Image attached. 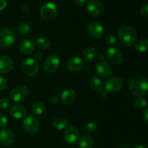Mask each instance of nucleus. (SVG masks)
Returning <instances> with one entry per match:
<instances>
[{
    "label": "nucleus",
    "mask_w": 148,
    "mask_h": 148,
    "mask_svg": "<svg viewBox=\"0 0 148 148\" xmlns=\"http://www.w3.org/2000/svg\"><path fill=\"white\" fill-rule=\"evenodd\" d=\"M134 48L139 52L144 53L148 51V39H140L134 45Z\"/></svg>",
    "instance_id": "obj_24"
},
{
    "label": "nucleus",
    "mask_w": 148,
    "mask_h": 148,
    "mask_svg": "<svg viewBox=\"0 0 148 148\" xmlns=\"http://www.w3.org/2000/svg\"><path fill=\"white\" fill-rule=\"evenodd\" d=\"M88 33L95 38H101L104 33V29L101 25L97 23H91L88 26Z\"/></svg>",
    "instance_id": "obj_17"
},
{
    "label": "nucleus",
    "mask_w": 148,
    "mask_h": 148,
    "mask_svg": "<svg viewBox=\"0 0 148 148\" xmlns=\"http://www.w3.org/2000/svg\"><path fill=\"white\" fill-rule=\"evenodd\" d=\"M140 14L145 17H148V4H145L140 9Z\"/></svg>",
    "instance_id": "obj_35"
},
{
    "label": "nucleus",
    "mask_w": 148,
    "mask_h": 148,
    "mask_svg": "<svg viewBox=\"0 0 148 148\" xmlns=\"http://www.w3.org/2000/svg\"><path fill=\"white\" fill-rule=\"evenodd\" d=\"M22 69L25 75L29 77H33L37 75L39 66L37 61L33 58H27L22 64Z\"/></svg>",
    "instance_id": "obj_5"
},
{
    "label": "nucleus",
    "mask_w": 148,
    "mask_h": 148,
    "mask_svg": "<svg viewBox=\"0 0 148 148\" xmlns=\"http://www.w3.org/2000/svg\"><path fill=\"white\" fill-rule=\"evenodd\" d=\"M130 91L138 97L146 95L148 92V80L143 77H136L130 82Z\"/></svg>",
    "instance_id": "obj_2"
},
{
    "label": "nucleus",
    "mask_w": 148,
    "mask_h": 148,
    "mask_svg": "<svg viewBox=\"0 0 148 148\" xmlns=\"http://www.w3.org/2000/svg\"><path fill=\"white\" fill-rule=\"evenodd\" d=\"M45 110H46V106L43 102H40V101L36 102L32 106V113L36 116L42 115L44 113Z\"/></svg>",
    "instance_id": "obj_23"
},
{
    "label": "nucleus",
    "mask_w": 148,
    "mask_h": 148,
    "mask_svg": "<svg viewBox=\"0 0 148 148\" xmlns=\"http://www.w3.org/2000/svg\"><path fill=\"white\" fill-rule=\"evenodd\" d=\"M97 130V125L94 122H89L85 125V131L87 134H92Z\"/></svg>",
    "instance_id": "obj_30"
},
{
    "label": "nucleus",
    "mask_w": 148,
    "mask_h": 148,
    "mask_svg": "<svg viewBox=\"0 0 148 148\" xmlns=\"http://www.w3.org/2000/svg\"><path fill=\"white\" fill-rule=\"evenodd\" d=\"M14 68V62L7 56H0V74H7Z\"/></svg>",
    "instance_id": "obj_16"
},
{
    "label": "nucleus",
    "mask_w": 148,
    "mask_h": 148,
    "mask_svg": "<svg viewBox=\"0 0 148 148\" xmlns=\"http://www.w3.org/2000/svg\"><path fill=\"white\" fill-rule=\"evenodd\" d=\"M7 118L4 114H0V128H4L7 125Z\"/></svg>",
    "instance_id": "obj_34"
},
{
    "label": "nucleus",
    "mask_w": 148,
    "mask_h": 148,
    "mask_svg": "<svg viewBox=\"0 0 148 148\" xmlns=\"http://www.w3.org/2000/svg\"><path fill=\"white\" fill-rule=\"evenodd\" d=\"M23 127L26 132L29 134H36L39 130L40 124L36 117L28 116L23 121Z\"/></svg>",
    "instance_id": "obj_6"
},
{
    "label": "nucleus",
    "mask_w": 148,
    "mask_h": 148,
    "mask_svg": "<svg viewBox=\"0 0 148 148\" xmlns=\"http://www.w3.org/2000/svg\"><path fill=\"white\" fill-rule=\"evenodd\" d=\"M14 134L10 129H3L0 131V143L4 146H10L14 143Z\"/></svg>",
    "instance_id": "obj_15"
},
{
    "label": "nucleus",
    "mask_w": 148,
    "mask_h": 148,
    "mask_svg": "<svg viewBox=\"0 0 148 148\" xmlns=\"http://www.w3.org/2000/svg\"><path fill=\"white\" fill-rule=\"evenodd\" d=\"M17 32L22 36L27 35L31 30V26L30 24L27 23H21L17 26Z\"/></svg>",
    "instance_id": "obj_27"
},
{
    "label": "nucleus",
    "mask_w": 148,
    "mask_h": 148,
    "mask_svg": "<svg viewBox=\"0 0 148 148\" xmlns=\"http://www.w3.org/2000/svg\"><path fill=\"white\" fill-rule=\"evenodd\" d=\"M124 86L123 80L118 77L108 78L105 83V88L108 92H115L119 91Z\"/></svg>",
    "instance_id": "obj_9"
},
{
    "label": "nucleus",
    "mask_w": 148,
    "mask_h": 148,
    "mask_svg": "<svg viewBox=\"0 0 148 148\" xmlns=\"http://www.w3.org/2000/svg\"><path fill=\"white\" fill-rule=\"evenodd\" d=\"M87 10L92 17H98L103 12L102 4L98 0H90L88 2Z\"/></svg>",
    "instance_id": "obj_13"
},
{
    "label": "nucleus",
    "mask_w": 148,
    "mask_h": 148,
    "mask_svg": "<svg viewBox=\"0 0 148 148\" xmlns=\"http://www.w3.org/2000/svg\"><path fill=\"white\" fill-rule=\"evenodd\" d=\"M10 114L13 118L14 119H22L24 118L27 115V110L25 107L22 105L16 104L11 107L10 110Z\"/></svg>",
    "instance_id": "obj_19"
},
{
    "label": "nucleus",
    "mask_w": 148,
    "mask_h": 148,
    "mask_svg": "<svg viewBox=\"0 0 148 148\" xmlns=\"http://www.w3.org/2000/svg\"><path fill=\"white\" fill-rule=\"evenodd\" d=\"M28 95V90L25 86L19 85L12 90L10 93V98L15 103L21 102L24 101Z\"/></svg>",
    "instance_id": "obj_7"
},
{
    "label": "nucleus",
    "mask_w": 148,
    "mask_h": 148,
    "mask_svg": "<svg viewBox=\"0 0 148 148\" xmlns=\"http://www.w3.org/2000/svg\"><path fill=\"white\" fill-rule=\"evenodd\" d=\"M77 98V94L74 90L66 89L61 94L60 101L65 105H70L73 103Z\"/></svg>",
    "instance_id": "obj_18"
},
{
    "label": "nucleus",
    "mask_w": 148,
    "mask_h": 148,
    "mask_svg": "<svg viewBox=\"0 0 148 148\" xmlns=\"http://www.w3.org/2000/svg\"><path fill=\"white\" fill-rule=\"evenodd\" d=\"M75 1L78 7H83L88 3V0H75Z\"/></svg>",
    "instance_id": "obj_37"
},
{
    "label": "nucleus",
    "mask_w": 148,
    "mask_h": 148,
    "mask_svg": "<svg viewBox=\"0 0 148 148\" xmlns=\"http://www.w3.org/2000/svg\"><path fill=\"white\" fill-rule=\"evenodd\" d=\"M7 6V1L6 0H0V11L4 10Z\"/></svg>",
    "instance_id": "obj_38"
},
{
    "label": "nucleus",
    "mask_w": 148,
    "mask_h": 148,
    "mask_svg": "<svg viewBox=\"0 0 148 148\" xmlns=\"http://www.w3.org/2000/svg\"><path fill=\"white\" fill-rule=\"evenodd\" d=\"M90 87L95 91H101L103 87L102 80L98 77H93L90 80Z\"/></svg>",
    "instance_id": "obj_26"
},
{
    "label": "nucleus",
    "mask_w": 148,
    "mask_h": 148,
    "mask_svg": "<svg viewBox=\"0 0 148 148\" xmlns=\"http://www.w3.org/2000/svg\"><path fill=\"white\" fill-rule=\"evenodd\" d=\"M95 70L97 75L103 78L109 77L112 72V69H111V66H110L109 64L103 62V61H101L98 63H97V64L95 65Z\"/></svg>",
    "instance_id": "obj_11"
},
{
    "label": "nucleus",
    "mask_w": 148,
    "mask_h": 148,
    "mask_svg": "<svg viewBox=\"0 0 148 148\" xmlns=\"http://www.w3.org/2000/svg\"><path fill=\"white\" fill-rule=\"evenodd\" d=\"M143 118H144L145 122L148 124V108L145 110L144 114H143Z\"/></svg>",
    "instance_id": "obj_40"
},
{
    "label": "nucleus",
    "mask_w": 148,
    "mask_h": 148,
    "mask_svg": "<svg viewBox=\"0 0 148 148\" xmlns=\"http://www.w3.org/2000/svg\"><path fill=\"white\" fill-rule=\"evenodd\" d=\"M99 59H103V54H102V53H101V54L99 55Z\"/></svg>",
    "instance_id": "obj_43"
},
{
    "label": "nucleus",
    "mask_w": 148,
    "mask_h": 148,
    "mask_svg": "<svg viewBox=\"0 0 148 148\" xmlns=\"http://www.w3.org/2000/svg\"><path fill=\"white\" fill-rule=\"evenodd\" d=\"M66 66L70 72H78L83 69L84 62L81 58L78 56H73L67 61Z\"/></svg>",
    "instance_id": "obj_14"
},
{
    "label": "nucleus",
    "mask_w": 148,
    "mask_h": 148,
    "mask_svg": "<svg viewBox=\"0 0 148 148\" xmlns=\"http://www.w3.org/2000/svg\"><path fill=\"white\" fill-rule=\"evenodd\" d=\"M10 105V101L7 98H2L0 99V109L4 110Z\"/></svg>",
    "instance_id": "obj_31"
},
{
    "label": "nucleus",
    "mask_w": 148,
    "mask_h": 148,
    "mask_svg": "<svg viewBox=\"0 0 148 148\" xmlns=\"http://www.w3.org/2000/svg\"><path fill=\"white\" fill-rule=\"evenodd\" d=\"M7 87V81L4 77L0 75V90H4Z\"/></svg>",
    "instance_id": "obj_32"
},
{
    "label": "nucleus",
    "mask_w": 148,
    "mask_h": 148,
    "mask_svg": "<svg viewBox=\"0 0 148 148\" xmlns=\"http://www.w3.org/2000/svg\"><path fill=\"white\" fill-rule=\"evenodd\" d=\"M93 140L89 135H83L79 139L78 147L79 148H92Z\"/></svg>",
    "instance_id": "obj_21"
},
{
    "label": "nucleus",
    "mask_w": 148,
    "mask_h": 148,
    "mask_svg": "<svg viewBox=\"0 0 148 148\" xmlns=\"http://www.w3.org/2000/svg\"><path fill=\"white\" fill-rule=\"evenodd\" d=\"M35 59H41L43 57V53L42 51H37L34 55Z\"/></svg>",
    "instance_id": "obj_39"
},
{
    "label": "nucleus",
    "mask_w": 148,
    "mask_h": 148,
    "mask_svg": "<svg viewBox=\"0 0 148 148\" xmlns=\"http://www.w3.org/2000/svg\"><path fill=\"white\" fill-rule=\"evenodd\" d=\"M50 101L53 104H57L59 103V102L60 101V98L57 95H53L51 98H50Z\"/></svg>",
    "instance_id": "obj_36"
},
{
    "label": "nucleus",
    "mask_w": 148,
    "mask_h": 148,
    "mask_svg": "<svg viewBox=\"0 0 148 148\" xmlns=\"http://www.w3.org/2000/svg\"><path fill=\"white\" fill-rule=\"evenodd\" d=\"M106 56L107 59L113 64H119L123 61V54L116 47H110L107 49Z\"/></svg>",
    "instance_id": "obj_10"
},
{
    "label": "nucleus",
    "mask_w": 148,
    "mask_h": 148,
    "mask_svg": "<svg viewBox=\"0 0 148 148\" xmlns=\"http://www.w3.org/2000/svg\"><path fill=\"white\" fill-rule=\"evenodd\" d=\"M106 41L108 45H114L116 43V38L113 35H108L106 36Z\"/></svg>",
    "instance_id": "obj_33"
},
{
    "label": "nucleus",
    "mask_w": 148,
    "mask_h": 148,
    "mask_svg": "<svg viewBox=\"0 0 148 148\" xmlns=\"http://www.w3.org/2000/svg\"><path fill=\"white\" fill-rule=\"evenodd\" d=\"M20 51L23 54H30L35 49V42L33 39H25L20 43Z\"/></svg>",
    "instance_id": "obj_20"
},
{
    "label": "nucleus",
    "mask_w": 148,
    "mask_h": 148,
    "mask_svg": "<svg viewBox=\"0 0 148 148\" xmlns=\"http://www.w3.org/2000/svg\"><path fill=\"white\" fill-rule=\"evenodd\" d=\"M96 56V51L92 47L87 48L83 52V58L86 62H90L93 60Z\"/></svg>",
    "instance_id": "obj_25"
},
{
    "label": "nucleus",
    "mask_w": 148,
    "mask_h": 148,
    "mask_svg": "<svg viewBox=\"0 0 148 148\" xmlns=\"http://www.w3.org/2000/svg\"><path fill=\"white\" fill-rule=\"evenodd\" d=\"M134 106L137 107V108H140V109H142V108H145L147 106L148 102L147 100L145 98H143V96L141 97H137L134 99Z\"/></svg>",
    "instance_id": "obj_29"
},
{
    "label": "nucleus",
    "mask_w": 148,
    "mask_h": 148,
    "mask_svg": "<svg viewBox=\"0 0 148 148\" xmlns=\"http://www.w3.org/2000/svg\"><path fill=\"white\" fill-rule=\"evenodd\" d=\"M15 33L12 29L7 27H0V48L10 47L15 43Z\"/></svg>",
    "instance_id": "obj_3"
},
{
    "label": "nucleus",
    "mask_w": 148,
    "mask_h": 148,
    "mask_svg": "<svg viewBox=\"0 0 148 148\" xmlns=\"http://www.w3.org/2000/svg\"><path fill=\"white\" fill-rule=\"evenodd\" d=\"M38 47L40 49H46L49 48L51 46V41L48 38L46 37H40L38 38L36 41Z\"/></svg>",
    "instance_id": "obj_28"
},
{
    "label": "nucleus",
    "mask_w": 148,
    "mask_h": 148,
    "mask_svg": "<svg viewBox=\"0 0 148 148\" xmlns=\"http://www.w3.org/2000/svg\"><path fill=\"white\" fill-rule=\"evenodd\" d=\"M52 124H53V128L56 130H62L66 128L68 125V121L66 119L63 118V117H58L53 120Z\"/></svg>",
    "instance_id": "obj_22"
},
{
    "label": "nucleus",
    "mask_w": 148,
    "mask_h": 148,
    "mask_svg": "<svg viewBox=\"0 0 148 148\" xmlns=\"http://www.w3.org/2000/svg\"><path fill=\"white\" fill-rule=\"evenodd\" d=\"M133 148H146V147H143V146H141V145H136V146H134Z\"/></svg>",
    "instance_id": "obj_42"
},
{
    "label": "nucleus",
    "mask_w": 148,
    "mask_h": 148,
    "mask_svg": "<svg viewBox=\"0 0 148 148\" xmlns=\"http://www.w3.org/2000/svg\"><path fill=\"white\" fill-rule=\"evenodd\" d=\"M0 148H1V147H0Z\"/></svg>",
    "instance_id": "obj_44"
},
{
    "label": "nucleus",
    "mask_w": 148,
    "mask_h": 148,
    "mask_svg": "<svg viewBox=\"0 0 148 148\" xmlns=\"http://www.w3.org/2000/svg\"><path fill=\"white\" fill-rule=\"evenodd\" d=\"M59 64H60V60L59 57L56 54L53 53L46 58L43 64V67L46 72L52 73L57 70Z\"/></svg>",
    "instance_id": "obj_8"
},
{
    "label": "nucleus",
    "mask_w": 148,
    "mask_h": 148,
    "mask_svg": "<svg viewBox=\"0 0 148 148\" xmlns=\"http://www.w3.org/2000/svg\"><path fill=\"white\" fill-rule=\"evenodd\" d=\"M118 36L124 46H132L134 44L137 38L136 30L128 25L121 26L118 30Z\"/></svg>",
    "instance_id": "obj_1"
},
{
    "label": "nucleus",
    "mask_w": 148,
    "mask_h": 148,
    "mask_svg": "<svg viewBox=\"0 0 148 148\" xmlns=\"http://www.w3.org/2000/svg\"><path fill=\"white\" fill-rule=\"evenodd\" d=\"M40 17L46 21H51L57 15V7L53 2H47L42 6L40 11Z\"/></svg>",
    "instance_id": "obj_4"
},
{
    "label": "nucleus",
    "mask_w": 148,
    "mask_h": 148,
    "mask_svg": "<svg viewBox=\"0 0 148 148\" xmlns=\"http://www.w3.org/2000/svg\"><path fill=\"white\" fill-rule=\"evenodd\" d=\"M79 132L75 127H69L64 132V140L67 144L72 145L76 143L79 139Z\"/></svg>",
    "instance_id": "obj_12"
},
{
    "label": "nucleus",
    "mask_w": 148,
    "mask_h": 148,
    "mask_svg": "<svg viewBox=\"0 0 148 148\" xmlns=\"http://www.w3.org/2000/svg\"><path fill=\"white\" fill-rule=\"evenodd\" d=\"M101 96L103 97V98H106V97L108 96V92L106 90H103V91H102V92H101Z\"/></svg>",
    "instance_id": "obj_41"
}]
</instances>
